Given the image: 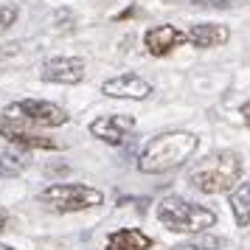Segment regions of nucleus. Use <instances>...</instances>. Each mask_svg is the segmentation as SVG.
Listing matches in <instances>:
<instances>
[{
    "label": "nucleus",
    "mask_w": 250,
    "mask_h": 250,
    "mask_svg": "<svg viewBox=\"0 0 250 250\" xmlns=\"http://www.w3.org/2000/svg\"><path fill=\"white\" fill-rule=\"evenodd\" d=\"M135 129V118L132 115H102L90 124V135L110 144V146H121L126 135Z\"/></svg>",
    "instance_id": "7"
},
{
    "label": "nucleus",
    "mask_w": 250,
    "mask_h": 250,
    "mask_svg": "<svg viewBox=\"0 0 250 250\" xmlns=\"http://www.w3.org/2000/svg\"><path fill=\"white\" fill-rule=\"evenodd\" d=\"M230 40L228 25H216V23H197L188 28L186 42H191L194 48H219Z\"/></svg>",
    "instance_id": "11"
},
{
    "label": "nucleus",
    "mask_w": 250,
    "mask_h": 250,
    "mask_svg": "<svg viewBox=\"0 0 250 250\" xmlns=\"http://www.w3.org/2000/svg\"><path fill=\"white\" fill-rule=\"evenodd\" d=\"M239 113H242V118H245V124L250 126V102H248V104H242V110H239Z\"/></svg>",
    "instance_id": "18"
},
{
    "label": "nucleus",
    "mask_w": 250,
    "mask_h": 250,
    "mask_svg": "<svg viewBox=\"0 0 250 250\" xmlns=\"http://www.w3.org/2000/svg\"><path fill=\"white\" fill-rule=\"evenodd\" d=\"M222 248H225V242L216 236H208V233H197L191 242L180 245V250H222Z\"/></svg>",
    "instance_id": "15"
},
{
    "label": "nucleus",
    "mask_w": 250,
    "mask_h": 250,
    "mask_svg": "<svg viewBox=\"0 0 250 250\" xmlns=\"http://www.w3.org/2000/svg\"><path fill=\"white\" fill-rule=\"evenodd\" d=\"M0 250H14V248H9V245H0Z\"/></svg>",
    "instance_id": "20"
},
{
    "label": "nucleus",
    "mask_w": 250,
    "mask_h": 250,
    "mask_svg": "<svg viewBox=\"0 0 250 250\" xmlns=\"http://www.w3.org/2000/svg\"><path fill=\"white\" fill-rule=\"evenodd\" d=\"M158 222L171 233H205L216 225V214L186 197L169 194L158 203Z\"/></svg>",
    "instance_id": "3"
},
{
    "label": "nucleus",
    "mask_w": 250,
    "mask_h": 250,
    "mask_svg": "<svg viewBox=\"0 0 250 250\" xmlns=\"http://www.w3.org/2000/svg\"><path fill=\"white\" fill-rule=\"evenodd\" d=\"M245 0H194V6L200 9H236Z\"/></svg>",
    "instance_id": "16"
},
{
    "label": "nucleus",
    "mask_w": 250,
    "mask_h": 250,
    "mask_svg": "<svg viewBox=\"0 0 250 250\" xmlns=\"http://www.w3.org/2000/svg\"><path fill=\"white\" fill-rule=\"evenodd\" d=\"M104 250H152V236H146L138 228H124V230L110 233Z\"/></svg>",
    "instance_id": "12"
},
{
    "label": "nucleus",
    "mask_w": 250,
    "mask_h": 250,
    "mask_svg": "<svg viewBox=\"0 0 250 250\" xmlns=\"http://www.w3.org/2000/svg\"><path fill=\"white\" fill-rule=\"evenodd\" d=\"M197 149H200V138L191 132H163L144 146L138 158V169L144 174H163L194 158Z\"/></svg>",
    "instance_id": "1"
},
{
    "label": "nucleus",
    "mask_w": 250,
    "mask_h": 250,
    "mask_svg": "<svg viewBox=\"0 0 250 250\" xmlns=\"http://www.w3.org/2000/svg\"><path fill=\"white\" fill-rule=\"evenodd\" d=\"M183 42H186V34L177 25H155L144 34V45L152 57H166L169 51L180 48Z\"/></svg>",
    "instance_id": "10"
},
{
    "label": "nucleus",
    "mask_w": 250,
    "mask_h": 250,
    "mask_svg": "<svg viewBox=\"0 0 250 250\" xmlns=\"http://www.w3.org/2000/svg\"><path fill=\"white\" fill-rule=\"evenodd\" d=\"M242 180V158L236 152H216L200 160L188 171V183L203 194H222L230 191Z\"/></svg>",
    "instance_id": "2"
},
{
    "label": "nucleus",
    "mask_w": 250,
    "mask_h": 250,
    "mask_svg": "<svg viewBox=\"0 0 250 250\" xmlns=\"http://www.w3.org/2000/svg\"><path fill=\"white\" fill-rule=\"evenodd\" d=\"M25 166H28V158H25V155L14 152V149L0 146V177L12 180V177H17V174H23Z\"/></svg>",
    "instance_id": "14"
},
{
    "label": "nucleus",
    "mask_w": 250,
    "mask_h": 250,
    "mask_svg": "<svg viewBox=\"0 0 250 250\" xmlns=\"http://www.w3.org/2000/svg\"><path fill=\"white\" fill-rule=\"evenodd\" d=\"M104 96H113V99H135V102H144L152 96V84L146 79H141L135 73H121L115 79H107L102 84Z\"/></svg>",
    "instance_id": "8"
},
{
    "label": "nucleus",
    "mask_w": 250,
    "mask_h": 250,
    "mask_svg": "<svg viewBox=\"0 0 250 250\" xmlns=\"http://www.w3.org/2000/svg\"><path fill=\"white\" fill-rule=\"evenodd\" d=\"M6 225H9V222H6V216L0 214V233H3V230H6Z\"/></svg>",
    "instance_id": "19"
},
{
    "label": "nucleus",
    "mask_w": 250,
    "mask_h": 250,
    "mask_svg": "<svg viewBox=\"0 0 250 250\" xmlns=\"http://www.w3.org/2000/svg\"><path fill=\"white\" fill-rule=\"evenodd\" d=\"M6 118L17 121V124H37V126H62L68 124V113L51 102L42 99H23L6 107Z\"/></svg>",
    "instance_id": "5"
},
{
    "label": "nucleus",
    "mask_w": 250,
    "mask_h": 250,
    "mask_svg": "<svg viewBox=\"0 0 250 250\" xmlns=\"http://www.w3.org/2000/svg\"><path fill=\"white\" fill-rule=\"evenodd\" d=\"M17 14H20L17 12V6H0V31L17 23Z\"/></svg>",
    "instance_id": "17"
},
{
    "label": "nucleus",
    "mask_w": 250,
    "mask_h": 250,
    "mask_svg": "<svg viewBox=\"0 0 250 250\" xmlns=\"http://www.w3.org/2000/svg\"><path fill=\"white\" fill-rule=\"evenodd\" d=\"M0 138H6L9 144H17V146H23V149H59V144L54 141V138L31 132V129H25L23 124L9 121V118L0 121Z\"/></svg>",
    "instance_id": "9"
},
{
    "label": "nucleus",
    "mask_w": 250,
    "mask_h": 250,
    "mask_svg": "<svg viewBox=\"0 0 250 250\" xmlns=\"http://www.w3.org/2000/svg\"><path fill=\"white\" fill-rule=\"evenodd\" d=\"M230 211L236 216V225H250V183H239L230 191Z\"/></svg>",
    "instance_id": "13"
},
{
    "label": "nucleus",
    "mask_w": 250,
    "mask_h": 250,
    "mask_svg": "<svg viewBox=\"0 0 250 250\" xmlns=\"http://www.w3.org/2000/svg\"><path fill=\"white\" fill-rule=\"evenodd\" d=\"M40 200L54 208L59 214H73V211H84V208H96L104 203V194L93 186H82V183H54L40 191Z\"/></svg>",
    "instance_id": "4"
},
{
    "label": "nucleus",
    "mask_w": 250,
    "mask_h": 250,
    "mask_svg": "<svg viewBox=\"0 0 250 250\" xmlns=\"http://www.w3.org/2000/svg\"><path fill=\"white\" fill-rule=\"evenodd\" d=\"M40 79L51 84H79L84 79V59L79 57H54L42 62Z\"/></svg>",
    "instance_id": "6"
}]
</instances>
